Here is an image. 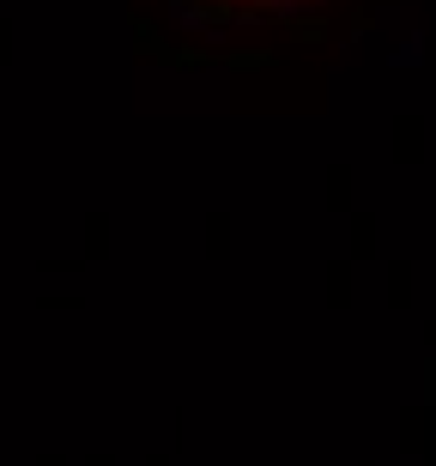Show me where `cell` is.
<instances>
[{"mask_svg":"<svg viewBox=\"0 0 436 466\" xmlns=\"http://www.w3.org/2000/svg\"><path fill=\"white\" fill-rule=\"evenodd\" d=\"M212 6H225V13H267V6H285V0H212Z\"/></svg>","mask_w":436,"mask_h":466,"instance_id":"6da1fadb","label":"cell"}]
</instances>
